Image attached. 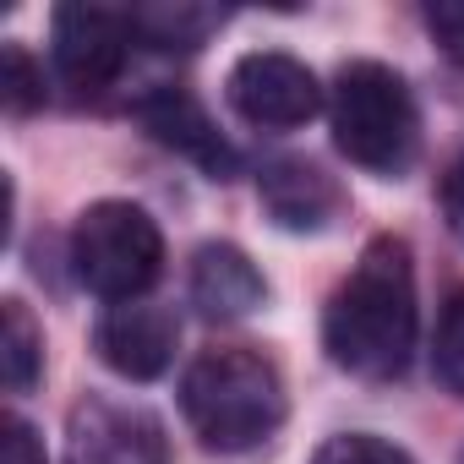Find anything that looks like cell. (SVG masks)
<instances>
[{
  "mask_svg": "<svg viewBox=\"0 0 464 464\" xmlns=\"http://www.w3.org/2000/svg\"><path fill=\"white\" fill-rule=\"evenodd\" d=\"M312 464H415L404 448L382 442V437H366V431H344V437H328L317 448Z\"/></svg>",
  "mask_w": 464,
  "mask_h": 464,
  "instance_id": "2e32d148",
  "label": "cell"
},
{
  "mask_svg": "<svg viewBox=\"0 0 464 464\" xmlns=\"http://www.w3.org/2000/svg\"><path fill=\"white\" fill-rule=\"evenodd\" d=\"M229 110L263 131H295L323 110V88L295 55L252 50L229 66Z\"/></svg>",
  "mask_w": 464,
  "mask_h": 464,
  "instance_id": "5b68a950",
  "label": "cell"
},
{
  "mask_svg": "<svg viewBox=\"0 0 464 464\" xmlns=\"http://www.w3.org/2000/svg\"><path fill=\"white\" fill-rule=\"evenodd\" d=\"M442 218H448V229L464 241V153L448 164V175H442Z\"/></svg>",
  "mask_w": 464,
  "mask_h": 464,
  "instance_id": "d6986e66",
  "label": "cell"
},
{
  "mask_svg": "<svg viewBox=\"0 0 464 464\" xmlns=\"http://www.w3.org/2000/svg\"><path fill=\"white\" fill-rule=\"evenodd\" d=\"M263 274L252 268V257L229 241H208L191 257V306L202 317H246L252 306H263Z\"/></svg>",
  "mask_w": 464,
  "mask_h": 464,
  "instance_id": "8fae6325",
  "label": "cell"
},
{
  "mask_svg": "<svg viewBox=\"0 0 464 464\" xmlns=\"http://www.w3.org/2000/svg\"><path fill=\"white\" fill-rule=\"evenodd\" d=\"M328 121H334L339 153L372 175H404L420 148V115H415L410 82L382 61L339 66Z\"/></svg>",
  "mask_w": 464,
  "mask_h": 464,
  "instance_id": "3957f363",
  "label": "cell"
},
{
  "mask_svg": "<svg viewBox=\"0 0 464 464\" xmlns=\"http://www.w3.org/2000/svg\"><path fill=\"white\" fill-rule=\"evenodd\" d=\"M72 268L99 301H142L164 268V236L137 202H93L72 229Z\"/></svg>",
  "mask_w": 464,
  "mask_h": 464,
  "instance_id": "277c9868",
  "label": "cell"
},
{
  "mask_svg": "<svg viewBox=\"0 0 464 464\" xmlns=\"http://www.w3.org/2000/svg\"><path fill=\"white\" fill-rule=\"evenodd\" d=\"M323 344L334 366L388 382L410 366L415 350V257L399 236L366 241L350 279L334 290L323 317Z\"/></svg>",
  "mask_w": 464,
  "mask_h": 464,
  "instance_id": "6da1fadb",
  "label": "cell"
},
{
  "mask_svg": "<svg viewBox=\"0 0 464 464\" xmlns=\"http://www.w3.org/2000/svg\"><path fill=\"white\" fill-rule=\"evenodd\" d=\"M0 104H6V115H34L44 104V72L23 44L0 50Z\"/></svg>",
  "mask_w": 464,
  "mask_h": 464,
  "instance_id": "9a60e30c",
  "label": "cell"
},
{
  "mask_svg": "<svg viewBox=\"0 0 464 464\" xmlns=\"http://www.w3.org/2000/svg\"><path fill=\"white\" fill-rule=\"evenodd\" d=\"M426 28L442 44V55L464 66V0H437V6H426Z\"/></svg>",
  "mask_w": 464,
  "mask_h": 464,
  "instance_id": "e0dca14e",
  "label": "cell"
},
{
  "mask_svg": "<svg viewBox=\"0 0 464 464\" xmlns=\"http://www.w3.org/2000/svg\"><path fill=\"white\" fill-rule=\"evenodd\" d=\"M180 410H186L191 431L208 448L241 453V448H257L263 437L279 431V420H285V382H279L274 361H263L257 350L218 344V350H202L186 366Z\"/></svg>",
  "mask_w": 464,
  "mask_h": 464,
  "instance_id": "7a4b0ae2",
  "label": "cell"
},
{
  "mask_svg": "<svg viewBox=\"0 0 464 464\" xmlns=\"http://www.w3.org/2000/svg\"><path fill=\"white\" fill-rule=\"evenodd\" d=\"M257 197L268 208V218L279 229H295V236H317L344 213V191L328 169L306 164V159H274L257 175Z\"/></svg>",
  "mask_w": 464,
  "mask_h": 464,
  "instance_id": "30bf717a",
  "label": "cell"
},
{
  "mask_svg": "<svg viewBox=\"0 0 464 464\" xmlns=\"http://www.w3.org/2000/svg\"><path fill=\"white\" fill-rule=\"evenodd\" d=\"M224 23V12L213 6H191V0H164V6H137L131 12V34L153 50H197L213 28Z\"/></svg>",
  "mask_w": 464,
  "mask_h": 464,
  "instance_id": "7c38bea8",
  "label": "cell"
},
{
  "mask_svg": "<svg viewBox=\"0 0 464 464\" xmlns=\"http://www.w3.org/2000/svg\"><path fill=\"white\" fill-rule=\"evenodd\" d=\"M0 464H44V437L23 415L0 420Z\"/></svg>",
  "mask_w": 464,
  "mask_h": 464,
  "instance_id": "ac0fdd59",
  "label": "cell"
},
{
  "mask_svg": "<svg viewBox=\"0 0 464 464\" xmlns=\"http://www.w3.org/2000/svg\"><path fill=\"white\" fill-rule=\"evenodd\" d=\"M431 372L448 393L464 399V290L448 295L442 323H437V344H431Z\"/></svg>",
  "mask_w": 464,
  "mask_h": 464,
  "instance_id": "5bb4252c",
  "label": "cell"
},
{
  "mask_svg": "<svg viewBox=\"0 0 464 464\" xmlns=\"http://www.w3.org/2000/svg\"><path fill=\"white\" fill-rule=\"evenodd\" d=\"M131 12L110 6H61L55 12V77L77 99H99L121 72L131 50Z\"/></svg>",
  "mask_w": 464,
  "mask_h": 464,
  "instance_id": "8992f818",
  "label": "cell"
},
{
  "mask_svg": "<svg viewBox=\"0 0 464 464\" xmlns=\"http://www.w3.org/2000/svg\"><path fill=\"white\" fill-rule=\"evenodd\" d=\"M44 372V334L23 301L0 306V382L6 393H28Z\"/></svg>",
  "mask_w": 464,
  "mask_h": 464,
  "instance_id": "4fadbf2b",
  "label": "cell"
},
{
  "mask_svg": "<svg viewBox=\"0 0 464 464\" xmlns=\"http://www.w3.org/2000/svg\"><path fill=\"white\" fill-rule=\"evenodd\" d=\"M131 115H137V126H142L159 148H169V153L202 164L213 180H229L236 153H229V142L218 137V126L208 121V110H202L191 93H180V88H153V93L137 99Z\"/></svg>",
  "mask_w": 464,
  "mask_h": 464,
  "instance_id": "9c48e42d",
  "label": "cell"
},
{
  "mask_svg": "<svg viewBox=\"0 0 464 464\" xmlns=\"http://www.w3.org/2000/svg\"><path fill=\"white\" fill-rule=\"evenodd\" d=\"M72 464H164V426L142 404L93 393L72 410Z\"/></svg>",
  "mask_w": 464,
  "mask_h": 464,
  "instance_id": "52a82bcc",
  "label": "cell"
},
{
  "mask_svg": "<svg viewBox=\"0 0 464 464\" xmlns=\"http://www.w3.org/2000/svg\"><path fill=\"white\" fill-rule=\"evenodd\" d=\"M175 339H180V323L175 312L153 306V301H126V306H110L93 328V350L110 372H121L126 382H153L164 377V366L175 361Z\"/></svg>",
  "mask_w": 464,
  "mask_h": 464,
  "instance_id": "ba28073f",
  "label": "cell"
}]
</instances>
